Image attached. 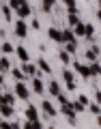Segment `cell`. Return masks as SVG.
<instances>
[{
  "mask_svg": "<svg viewBox=\"0 0 101 129\" xmlns=\"http://www.w3.org/2000/svg\"><path fill=\"white\" fill-rule=\"evenodd\" d=\"M60 112H62V114L67 116V118H69V123H71V125H75V123H78V112H75L73 108H71V103H69V101L60 106Z\"/></svg>",
  "mask_w": 101,
  "mask_h": 129,
  "instance_id": "1",
  "label": "cell"
},
{
  "mask_svg": "<svg viewBox=\"0 0 101 129\" xmlns=\"http://www.w3.org/2000/svg\"><path fill=\"white\" fill-rule=\"evenodd\" d=\"M24 116H26V120H39V112H37V108H35V106H26Z\"/></svg>",
  "mask_w": 101,
  "mask_h": 129,
  "instance_id": "2",
  "label": "cell"
},
{
  "mask_svg": "<svg viewBox=\"0 0 101 129\" xmlns=\"http://www.w3.org/2000/svg\"><path fill=\"white\" fill-rule=\"evenodd\" d=\"M15 95H17L19 99H24V101H26V99H28V88L24 86L22 82H17V86H15Z\"/></svg>",
  "mask_w": 101,
  "mask_h": 129,
  "instance_id": "3",
  "label": "cell"
},
{
  "mask_svg": "<svg viewBox=\"0 0 101 129\" xmlns=\"http://www.w3.org/2000/svg\"><path fill=\"white\" fill-rule=\"evenodd\" d=\"M41 106H43V110H45V114H47V116H50V118H54V116H56V114H58V110H56V108H54V106H52V101H43V103H41Z\"/></svg>",
  "mask_w": 101,
  "mask_h": 129,
  "instance_id": "4",
  "label": "cell"
},
{
  "mask_svg": "<svg viewBox=\"0 0 101 129\" xmlns=\"http://www.w3.org/2000/svg\"><path fill=\"white\" fill-rule=\"evenodd\" d=\"M0 116H2V118H11V116H13V106L0 103Z\"/></svg>",
  "mask_w": 101,
  "mask_h": 129,
  "instance_id": "5",
  "label": "cell"
},
{
  "mask_svg": "<svg viewBox=\"0 0 101 129\" xmlns=\"http://www.w3.org/2000/svg\"><path fill=\"white\" fill-rule=\"evenodd\" d=\"M0 103H7V106H15V97H13V95H5V92H2V99H0Z\"/></svg>",
  "mask_w": 101,
  "mask_h": 129,
  "instance_id": "6",
  "label": "cell"
},
{
  "mask_svg": "<svg viewBox=\"0 0 101 129\" xmlns=\"http://www.w3.org/2000/svg\"><path fill=\"white\" fill-rule=\"evenodd\" d=\"M64 82H67V86H69V90H73V88H75V82H73V75H71L69 71H67V73H64Z\"/></svg>",
  "mask_w": 101,
  "mask_h": 129,
  "instance_id": "7",
  "label": "cell"
},
{
  "mask_svg": "<svg viewBox=\"0 0 101 129\" xmlns=\"http://www.w3.org/2000/svg\"><path fill=\"white\" fill-rule=\"evenodd\" d=\"M32 88H35V92H37V95H41V92H43V84H41V80H35V82H32Z\"/></svg>",
  "mask_w": 101,
  "mask_h": 129,
  "instance_id": "8",
  "label": "cell"
},
{
  "mask_svg": "<svg viewBox=\"0 0 101 129\" xmlns=\"http://www.w3.org/2000/svg\"><path fill=\"white\" fill-rule=\"evenodd\" d=\"M75 69H78L80 73L84 75V78H88V75H90V69H88V67H82V64H78V67H75Z\"/></svg>",
  "mask_w": 101,
  "mask_h": 129,
  "instance_id": "9",
  "label": "cell"
},
{
  "mask_svg": "<svg viewBox=\"0 0 101 129\" xmlns=\"http://www.w3.org/2000/svg\"><path fill=\"white\" fill-rule=\"evenodd\" d=\"M50 92H52V95L56 97V95H58V92H60V86H58V84H56V82H52V84H50Z\"/></svg>",
  "mask_w": 101,
  "mask_h": 129,
  "instance_id": "10",
  "label": "cell"
},
{
  "mask_svg": "<svg viewBox=\"0 0 101 129\" xmlns=\"http://www.w3.org/2000/svg\"><path fill=\"white\" fill-rule=\"evenodd\" d=\"M0 129H13V127H11V120L9 118H2V120H0Z\"/></svg>",
  "mask_w": 101,
  "mask_h": 129,
  "instance_id": "11",
  "label": "cell"
},
{
  "mask_svg": "<svg viewBox=\"0 0 101 129\" xmlns=\"http://www.w3.org/2000/svg\"><path fill=\"white\" fill-rule=\"evenodd\" d=\"M88 106H90V103H88ZM90 112H92V114H95V116H99V101H97V103H92V106H90Z\"/></svg>",
  "mask_w": 101,
  "mask_h": 129,
  "instance_id": "12",
  "label": "cell"
},
{
  "mask_svg": "<svg viewBox=\"0 0 101 129\" xmlns=\"http://www.w3.org/2000/svg\"><path fill=\"white\" fill-rule=\"evenodd\" d=\"M30 123H32V127H35V129H43L41 120H30Z\"/></svg>",
  "mask_w": 101,
  "mask_h": 129,
  "instance_id": "13",
  "label": "cell"
},
{
  "mask_svg": "<svg viewBox=\"0 0 101 129\" xmlns=\"http://www.w3.org/2000/svg\"><path fill=\"white\" fill-rule=\"evenodd\" d=\"M22 129H35V127H32V123H30V120H24V125H22Z\"/></svg>",
  "mask_w": 101,
  "mask_h": 129,
  "instance_id": "14",
  "label": "cell"
},
{
  "mask_svg": "<svg viewBox=\"0 0 101 129\" xmlns=\"http://www.w3.org/2000/svg\"><path fill=\"white\" fill-rule=\"evenodd\" d=\"M24 71H26V73H35V67H32V64H26V67H24Z\"/></svg>",
  "mask_w": 101,
  "mask_h": 129,
  "instance_id": "15",
  "label": "cell"
},
{
  "mask_svg": "<svg viewBox=\"0 0 101 129\" xmlns=\"http://www.w3.org/2000/svg\"><path fill=\"white\" fill-rule=\"evenodd\" d=\"M13 78L17 80V82H22V73H19V71H13Z\"/></svg>",
  "mask_w": 101,
  "mask_h": 129,
  "instance_id": "16",
  "label": "cell"
},
{
  "mask_svg": "<svg viewBox=\"0 0 101 129\" xmlns=\"http://www.w3.org/2000/svg\"><path fill=\"white\" fill-rule=\"evenodd\" d=\"M0 69H9V62L7 60H0Z\"/></svg>",
  "mask_w": 101,
  "mask_h": 129,
  "instance_id": "17",
  "label": "cell"
},
{
  "mask_svg": "<svg viewBox=\"0 0 101 129\" xmlns=\"http://www.w3.org/2000/svg\"><path fill=\"white\" fill-rule=\"evenodd\" d=\"M45 129H56V127H52V125H50V127H45Z\"/></svg>",
  "mask_w": 101,
  "mask_h": 129,
  "instance_id": "18",
  "label": "cell"
},
{
  "mask_svg": "<svg viewBox=\"0 0 101 129\" xmlns=\"http://www.w3.org/2000/svg\"><path fill=\"white\" fill-rule=\"evenodd\" d=\"M0 84H2V75H0Z\"/></svg>",
  "mask_w": 101,
  "mask_h": 129,
  "instance_id": "19",
  "label": "cell"
},
{
  "mask_svg": "<svg viewBox=\"0 0 101 129\" xmlns=\"http://www.w3.org/2000/svg\"><path fill=\"white\" fill-rule=\"evenodd\" d=\"M0 99H2V90H0Z\"/></svg>",
  "mask_w": 101,
  "mask_h": 129,
  "instance_id": "20",
  "label": "cell"
}]
</instances>
